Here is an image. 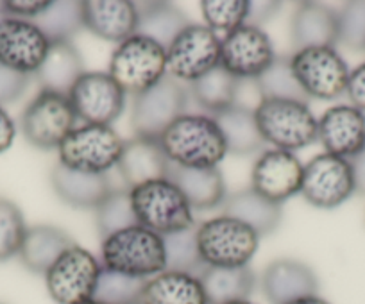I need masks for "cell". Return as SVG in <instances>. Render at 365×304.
<instances>
[{"label":"cell","instance_id":"cell-1","mask_svg":"<svg viewBox=\"0 0 365 304\" xmlns=\"http://www.w3.org/2000/svg\"><path fill=\"white\" fill-rule=\"evenodd\" d=\"M158 140L168 162L188 169H215L227 154L222 132L210 115L185 113Z\"/></svg>","mask_w":365,"mask_h":304},{"label":"cell","instance_id":"cell-2","mask_svg":"<svg viewBox=\"0 0 365 304\" xmlns=\"http://www.w3.org/2000/svg\"><path fill=\"white\" fill-rule=\"evenodd\" d=\"M103 268L136 279H150L167 271L163 236L143 226H133L103 239Z\"/></svg>","mask_w":365,"mask_h":304},{"label":"cell","instance_id":"cell-3","mask_svg":"<svg viewBox=\"0 0 365 304\" xmlns=\"http://www.w3.org/2000/svg\"><path fill=\"white\" fill-rule=\"evenodd\" d=\"M129 197L140 226L158 235H172L195 226L194 209L168 177L131 188Z\"/></svg>","mask_w":365,"mask_h":304},{"label":"cell","instance_id":"cell-4","mask_svg":"<svg viewBox=\"0 0 365 304\" xmlns=\"http://www.w3.org/2000/svg\"><path fill=\"white\" fill-rule=\"evenodd\" d=\"M255 118L263 142L274 149L294 152L317 142V118L307 103L262 99L255 108Z\"/></svg>","mask_w":365,"mask_h":304},{"label":"cell","instance_id":"cell-5","mask_svg":"<svg viewBox=\"0 0 365 304\" xmlns=\"http://www.w3.org/2000/svg\"><path fill=\"white\" fill-rule=\"evenodd\" d=\"M111 78L125 95H142L167 75V51L150 38L133 34L117 45L110 59Z\"/></svg>","mask_w":365,"mask_h":304},{"label":"cell","instance_id":"cell-6","mask_svg":"<svg viewBox=\"0 0 365 304\" xmlns=\"http://www.w3.org/2000/svg\"><path fill=\"white\" fill-rule=\"evenodd\" d=\"M125 140L111 125L83 124L59 145V163L70 170L104 176L117 169Z\"/></svg>","mask_w":365,"mask_h":304},{"label":"cell","instance_id":"cell-7","mask_svg":"<svg viewBox=\"0 0 365 304\" xmlns=\"http://www.w3.org/2000/svg\"><path fill=\"white\" fill-rule=\"evenodd\" d=\"M258 246V233L231 216H213L197 226L199 254L206 267H247Z\"/></svg>","mask_w":365,"mask_h":304},{"label":"cell","instance_id":"cell-8","mask_svg":"<svg viewBox=\"0 0 365 304\" xmlns=\"http://www.w3.org/2000/svg\"><path fill=\"white\" fill-rule=\"evenodd\" d=\"M103 263L79 246L66 249L45 274V285L56 304H84L96 299Z\"/></svg>","mask_w":365,"mask_h":304},{"label":"cell","instance_id":"cell-9","mask_svg":"<svg viewBox=\"0 0 365 304\" xmlns=\"http://www.w3.org/2000/svg\"><path fill=\"white\" fill-rule=\"evenodd\" d=\"M77 115L68 95L40 90L20 117L24 138L41 150H58L77 127Z\"/></svg>","mask_w":365,"mask_h":304},{"label":"cell","instance_id":"cell-10","mask_svg":"<svg viewBox=\"0 0 365 304\" xmlns=\"http://www.w3.org/2000/svg\"><path fill=\"white\" fill-rule=\"evenodd\" d=\"M290 68L308 99L335 100L346 93L347 63L335 47H312L290 56Z\"/></svg>","mask_w":365,"mask_h":304},{"label":"cell","instance_id":"cell-11","mask_svg":"<svg viewBox=\"0 0 365 304\" xmlns=\"http://www.w3.org/2000/svg\"><path fill=\"white\" fill-rule=\"evenodd\" d=\"M220 65V38L192 22L167 48V73L179 83H195Z\"/></svg>","mask_w":365,"mask_h":304},{"label":"cell","instance_id":"cell-12","mask_svg":"<svg viewBox=\"0 0 365 304\" xmlns=\"http://www.w3.org/2000/svg\"><path fill=\"white\" fill-rule=\"evenodd\" d=\"M356 194L353 165L347 159L322 152L304 165L301 195L319 209H335Z\"/></svg>","mask_w":365,"mask_h":304},{"label":"cell","instance_id":"cell-13","mask_svg":"<svg viewBox=\"0 0 365 304\" xmlns=\"http://www.w3.org/2000/svg\"><path fill=\"white\" fill-rule=\"evenodd\" d=\"M190 90L182 83L165 75L154 88L135 97L131 125L136 136L160 138L161 132L174 120L185 115Z\"/></svg>","mask_w":365,"mask_h":304},{"label":"cell","instance_id":"cell-14","mask_svg":"<svg viewBox=\"0 0 365 304\" xmlns=\"http://www.w3.org/2000/svg\"><path fill=\"white\" fill-rule=\"evenodd\" d=\"M125 92L108 72H84L68 93L77 120L111 125L125 110Z\"/></svg>","mask_w":365,"mask_h":304},{"label":"cell","instance_id":"cell-15","mask_svg":"<svg viewBox=\"0 0 365 304\" xmlns=\"http://www.w3.org/2000/svg\"><path fill=\"white\" fill-rule=\"evenodd\" d=\"M274 59L272 41L262 27L244 23L220 38V66L238 81H256Z\"/></svg>","mask_w":365,"mask_h":304},{"label":"cell","instance_id":"cell-16","mask_svg":"<svg viewBox=\"0 0 365 304\" xmlns=\"http://www.w3.org/2000/svg\"><path fill=\"white\" fill-rule=\"evenodd\" d=\"M51 41L33 20H0V66L34 75L43 65Z\"/></svg>","mask_w":365,"mask_h":304},{"label":"cell","instance_id":"cell-17","mask_svg":"<svg viewBox=\"0 0 365 304\" xmlns=\"http://www.w3.org/2000/svg\"><path fill=\"white\" fill-rule=\"evenodd\" d=\"M304 165L294 152L282 149L263 150L252 165L251 188L267 201L282 206L301 194Z\"/></svg>","mask_w":365,"mask_h":304},{"label":"cell","instance_id":"cell-18","mask_svg":"<svg viewBox=\"0 0 365 304\" xmlns=\"http://www.w3.org/2000/svg\"><path fill=\"white\" fill-rule=\"evenodd\" d=\"M317 142L328 154L351 162L365 149V113L351 104H336L317 120Z\"/></svg>","mask_w":365,"mask_h":304},{"label":"cell","instance_id":"cell-19","mask_svg":"<svg viewBox=\"0 0 365 304\" xmlns=\"http://www.w3.org/2000/svg\"><path fill=\"white\" fill-rule=\"evenodd\" d=\"M83 27L104 41L122 43L138 27V8L129 0H86L81 2Z\"/></svg>","mask_w":365,"mask_h":304},{"label":"cell","instance_id":"cell-20","mask_svg":"<svg viewBox=\"0 0 365 304\" xmlns=\"http://www.w3.org/2000/svg\"><path fill=\"white\" fill-rule=\"evenodd\" d=\"M262 288L270 304H290L317 295L319 279L303 261L276 260L263 271Z\"/></svg>","mask_w":365,"mask_h":304},{"label":"cell","instance_id":"cell-21","mask_svg":"<svg viewBox=\"0 0 365 304\" xmlns=\"http://www.w3.org/2000/svg\"><path fill=\"white\" fill-rule=\"evenodd\" d=\"M168 167L170 162L161 149L160 140L135 135V138L125 140L117 169L125 188L131 190L149 181L165 179Z\"/></svg>","mask_w":365,"mask_h":304},{"label":"cell","instance_id":"cell-22","mask_svg":"<svg viewBox=\"0 0 365 304\" xmlns=\"http://www.w3.org/2000/svg\"><path fill=\"white\" fill-rule=\"evenodd\" d=\"M290 41L296 51L335 47L339 43V15L335 9L315 2H303L290 22Z\"/></svg>","mask_w":365,"mask_h":304},{"label":"cell","instance_id":"cell-23","mask_svg":"<svg viewBox=\"0 0 365 304\" xmlns=\"http://www.w3.org/2000/svg\"><path fill=\"white\" fill-rule=\"evenodd\" d=\"M51 179L58 197L65 204L77 209H97L111 192L117 190L111 184L110 174L104 176L83 174L66 169L61 163L54 167Z\"/></svg>","mask_w":365,"mask_h":304},{"label":"cell","instance_id":"cell-24","mask_svg":"<svg viewBox=\"0 0 365 304\" xmlns=\"http://www.w3.org/2000/svg\"><path fill=\"white\" fill-rule=\"evenodd\" d=\"M168 179L182 192L192 209L206 211V209L220 208L226 199V183L224 176L215 169H188L170 163Z\"/></svg>","mask_w":365,"mask_h":304},{"label":"cell","instance_id":"cell-25","mask_svg":"<svg viewBox=\"0 0 365 304\" xmlns=\"http://www.w3.org/2000/svg\"><path fill=\"white\" fill-rule=\"evenodd\" d=\"M72 246L76 243L68 233L56 226L40 224V226L27 227L19 256L27 271L45 276L56 260Z\"/></svg>","mask_w":365,"mask_h":304},{"label":"cell","instance_id":"cell-26","mask_svg":"<svg viewBox=\"0 0 365 304\" xmlns=\"http://www.w3.org/2000/svg\"><path fill=\"white\" fill-rule=\"evenodd\" d=\"M140 304H210L199 276L165 271L147 279Z\"/></svg>","mask_w":365,"mask_h":304},{"label":"cell","instance_id":"cell-27","mask_svg":"<svg viewBox=\"0 0 365 304\" xmlns=\"http://www.w3.org/2000/svg\"><path fill=\"white\" fill-rule=\"evenodd\" d=\"M220 211L222 215L244 222L245 226L255 229L259 236L276 231L283 216L282 206L267 201L252 188L226 195L224 202L220 204Z\"/></svg>","mask_w":365,"mask_h":304},{"label":"cell","instance_id":"cell-28","mask_svg":"<svg viewBox=\"0 0 365 304\" xmlns=\"http://www.w3.org/2000/svg\"><path fill=\"white\" fill-rule=\"evenodd\" d=\"M83 73V58L72 41H52L43 65L34 75L41 90L68 95L72 86Z\"/></svg>","mask_w":365,"mask_h":304},{"label":"cell","instance_id":"cell-29","mask_svg":"<svg viewBox=\"0 0 365 304\" xmlns=\"http://www.w3.org/2000/svg\"><path fill=\"white\" fill-rule=\"evenodd\" d=\"M219 125L227 147V154L249 156L263 147V138L259 135L258 124L255 118V110L242 104L227 108L219 113L210 115Z\"/></svg>","mask_w":365,"mask_h":304},{"label":"cell","instance_id":"cell-30","mask_svg":"<svg viewBox=\"0 0 365 304\" xmlns=\"http://www.w3.org/2000/svg\"><path fill=\"white\" fill-rule=\"evenodd\" d=\"M210 304H227L245 300L252 293L256 276L251 267H205L199 274Z\"/></svg>","mask_w":365,"mask_h":304},{"label":"cell","instance_id":"cell-31","mask_svg":"<svg viewBox=\"0 0 365 304\" xmlns=\"http://www.w3.org/2000/svg\"><path fill=\"white\" fill-rule=\"evenodd\" d=\"M242 83L233 78L222 66H215L206 75L190 85V95L195 103L206 111V115L219 113L237 104V97L240 93Z\"/></svg>","mask_w":365,"mask_h":304},{"label":"cell","instance_id":"cell-32","mask_svg":"<svg viewBox=\"0 0 365 304\" xmlns=\"http://www.w3.org/2000/svg\"><path fill=\"white\" fill-rule=\"evenodd\" d=\"M190 23L185 13L179 11L172 4L154 2V4H147L143 9H138L136 34L150 38L167 51L172 41L179 36V33L187 29Z\"/></svg>","mask_w":365,"mask_h":304},{"label":"cell","instance_id":"cell-33","mask_svg":"<svg viewBox=\"0 0 365 304\" xmlns=\"http://www.w3.org/2000/svg\"><path fill=\"white\" fill-rule=\"evenodd\" d=\"M255 85L258 90L259 100L285 99L307 103L308 99L294 78V72L290 68V56H282V58L274 59L272 65L256 79Z\"/></svg>","mask_w":365,"mask_h":304},{"label":"cell","instance_id":"cell-34","mask_svg":"<svg viewBox=\"0 0 365 304\" xmlns=\"http://www.w3.org/2000/svg\"><path fill=\"white\" fill-rule=\"evenodd\" d=\"M163 243L167 254V271L188 272L194 276H199L205 271L206 265L202 263L197 247V226L165 235Z\"/></svg>","mask_w":365,"mask_h":304},{"label":"cell","instance_id":"cell-35","mask_svg":"<svg viewBox=\"0 0 365 304\" xmlns=\"http://www.w3.org/2000/svg\"><path fill=\"white\" fill-rule=\"evenodd\" d=\"M48 41H72V38L83 29L81 2H51L47 11L33 20Z\"/></svg>","mask_w":365,"mask_h":304},{"label":"cell","instance_id":"cell-36","mask_svg":"<svg viewBox=\"0 0 365 304\" xmlns=\"http://www.w3.org/2000/svg\"><path fill=\"white\" fill-rule=\"evenodd\" d=\"M96 211L97 227H99V233L103 239L122 231V229H128V227L138 226L128 188H117V190L111 192L106 201Z\"/></svg>","mask_w":365,"mask_h":304},{"label":"cell","instance_id":"cell-37","mask_svg":"<svg viewBox=\"0 0 365 304\" xmlns=\"http://www.w3.org/2000/svg\"><path fill=\"white\" fill-rule=\"evenodd\" d=\"M202 19L206 27L213 33H224V36L233 33L247 22L249 2L247 0H202Z\"/></svg>","mask_w":365,"mask_h":304},{"label":"cell","instance_id":"cell-38","mask_svg":"<svg viewBox=\"0 0 365 304\" xmlns=\"http://www.w3.org/2000/svg\"><path fill=\"white\" fill-rule=\"evenodd\" d=\"M26 233V220L19 206L8 199H0V263L19 256Z\"/></svg>","mask_w":365,"mask_h":304},{"label":"cell","instance_id":"cell-39","mask_svg":"<svg viewBox=\"0 0 365 304\" xmlns=\"http://www.w3.org/2000/svg\"><path fill=\"white\" fill-rule=\"evenodd\" d=\"M147 279L128 278L103 268L99 285H97L96 300L104 304H136L140 303L142 288Z\"/></svg>","mask_w":365,"mask_h":304},{"label":"cell","instance_id":"cell-40","mask_svg":"<svg viewBox=\"0 0 365 304\" xmlns=\"http://www.w3.org/2000/svg\"><path fill=\"white\" fill-rule=\"evenodd\" d=\"M339 15V43L351 51L365 52V2H349Z\"/></svg>","mask_w":365,"mask_h":304},{"label":"cell","instance_id":"cell-41","mask_svg":"<svg viewBox=\"0 0 365 304\" xmlns=\"http://www.w3.org/2000/svg\"><path fill=\"white\" fill-rule=\"evenodd\" d=\"M31 75L0 66V106L15 103L26 93Z\"/></svg>","mask_w":365,"mask_h":304},{"label":"cell","instance_id":"cell-42","mask_svg":"<svg viewBox=\"0 0 365 304\" xmlns=\"http://www.w3.org/2000/svg\"><path fill=\"white\" fill-rule=\"evenodd\" d=\"M0 6H2V11L6 16L36 20L38 16L47 11L51 2H47V0H8V2H0Z\"/></svg>","mask_w":365,"mask_h":304},{"label":"cell","instance_id":"cell-43","mask_svg":"<svg viewBox=\"0 0 365 304\" xmlns=\"http://www.w3.org/2000/svg\"><path fill=\"white\" fill-rule=\"evenodd\" d=\"M346 93L351 100V106L358 108L365 113V63L349 72Z\"/></svg>","mask_w":365,"mask_h":304},{"label":"cell","instance_id":"cell-44","mask_svg":"<svg viewBox=\"0 0 365 304\" xmlns=\"http://www.w3.org/2000/svg\"><path fill=\"white\" fill-rule=\"evenodd\" d=\"M282 8L279 2H249V13H247V22L249 26L259 27L265 23L267 20L272 19L278 9Z\"/></svg>","mask_w":365,"mask_h":304},{"label":"cell","instance_id":"cell-45","mask_svg":"<svg viewBox=\"0 0 365 304\" xmlns=\"http://www.w3.org/2000/svg\"><path fill=\"white\" fill-rule=\"evenodd\" d=\"M16 136V125L15 120L9 117L8 111L0 106V154H4L6 150L13 145Z\"/></svg>","mask_w":365,"mask_h":304},{"label":"cell","instance_id":"cell-46","mask_svg":"<svg viewBox=\"0 0 365 304\" xmlns=\"http://www.w3.org/2000/svg\"><path fill=\"white\" fill-rule=\"evenodd\" d=\"M354 172V184H356V194L365 195V149L361 150L356 158L351 159Z\"/></svg>","mask_w":365,"mask_h":304},{"label":"cell","instance_id":"cell-47","mask_svg":"<svg viewBox=\"0 0 365 304\" xmlns=\"http://www.w3.org/2000/svg\"><path fill=\"white\" fill-rule=\"evenodd\" d=\"M290 304H331V303L326 299H322V297L317 293V295L303 297V299H299V300H294V303H290Z\"/></svg>","mask_w":365,"mask_h":304},{"label":"cell","instance_id":"cell-48","mask_svg":"<svg viewBox=\"0 0 365 304\" xmlns=\"http://www.w3.org/2000/svg\"><path fill=\"white\" fill-rule=\"evenodd\" d=\"M227 304H255V303H251L249 299H245V300H235V303H227Z\"/></svg>","mask_w":365,"mask_h":304},{"label":"cell","instance_id":"cell-49","mask_svg":"<svg viewBox=\"0 0 365 304\" xmlns=\"http://www.w3.org/2000/svg\"><path fill=\"white\" fill-rule=\"evenodd\" d=\"M84 304H104V303H99V300L93 299V300H88V303H84Z\"/></svg>","mask_w":365,"mask_h":304},{"label":"cell","instance_id":"cell-50","mask_svg":"<svg viewBox=\"0 0 365 304\" xmlns=\"http://www.w3.org/2000/svg\"><path fill=\"white\" fill-rule=\"evenodd\" d=\"M4 11H2V6H0V20H2V19H4Z\"/></svg>","mask_w":365,"mask_h":304},{"label":"cell","instance_id":"cell-51","mask_svg":"<svg viewBox=\"0 0 365 304\" xmlns=\"http://www.w3.org/2000/svg\"><path fill=\"white\" fill-rule=\"evenodd\" d=\"M136 304H140V303H136Z\"/></svg>","mask_w":365,"mask_h":304},{"label":"cell","instance_id":"cell-52","mask_svg":"<svg viewBox=\"0 0 365 304\" xmlns=\"http://www.w3.org/2000/svg\"><path fill=\"white\" fill-rule=\"evenodd\" d=\"M0 304H2V303H0Z\"/></svg>","mask_w":365,"mask_h":304}]
</instances>
